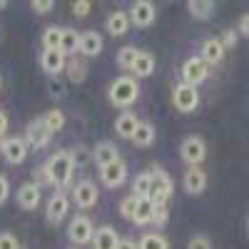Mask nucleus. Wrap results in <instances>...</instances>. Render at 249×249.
Masks as SVG:
<instances>
[{
	"label": "nucleus",
	"mask_w": 249,
	"mask_h": 249,
	"mask_svg": "<svg viewBox=\"0 0 249 249\" xmlns=\"http://www.w3.org/2000/svg\"><path fill=\"white\" fill-rule=\"evenodd\" d=\"M45 179L55 187H68L72 182V172H75V162L72 155L68 150H57L48 162H45Z\"/></svg>",
	"instance_id": "1"
},
{
	"label": "nucleus",
	"mask_w": 249,
	"mask_h": 249,
	"mask_svg": "<svg viewBox=\"0 0 249 249\" xmlns=\"http://www.w3.org/2000/svg\"><path fill=\"white\" fill-rule=\"evenodd\" d=\"M107 97H110V102H112L115 107L127 110L130 105H135L137 97H140V85H137V80L130 77V75H120L117 80H112Z\"/></svg>",
	"instance_id": "2"
},
{
	"label": "nucleus",
	"mask_w": 249,
	"mask_h": 249,
	"mask_svg": "<svg viewBox=\"0 0 249 249\" xmlns=\"http://www.w3.org/2000/svg\"><path fill=\"white\" fill-rule=\"evenodd\" d=\"M150 175H152V195H150L152 204H167L170 197H172V192H175L172 177L164 172L162 167H157V164L150 170Z\"/></svg>",
	"instance_id": "3"
},
{
	"label": "nucleus",
	"mask_w": 249,
	"mask_h": 249,
	"mask_svg": "<svg viewBox=\"0 0 249 249\" xmlns=\"http://www.w3.org/2000/svg\"><path fill=\"white\" fill-rule=\"evenodd\" d=\"M179 157L190 164V167H199L202 160L207 157V144H204V140L197 137V135L184 137L182 144H179Z\"/></svg>",
	"instance_id": "4"
},
{
	"label": "nucleus",
	"mask_w": 249,
	"mask_h": 249,
	"mask_svg": "<svg viewBox=\"0 0 249 249\" xmlns=\"http://www.w3.org/2000/svg\"><path fill=\"white\" fill-rule=\"evenodd\" d=\"M172 105L177 107V112H195L197 105H199V92L197 88L192 85H184V82H179V85H175L172 90Z\"/></svg>",
	"instance_id": "5"
},
{
	"label": "nucleus",
	"mask_w": 249,
	"mask_h": 249,
	"mask_svg": "<svg viewBox=\"0 0 249 249\" xmlns=\"http://www.w3.org/2000/svg\"><path fill=\"white\" fill-rule=\"evenodd\" d=\"M207 77H210V65L199 57H190V60H184V65H182V82L184 85H199V82H204Z\"/></svg>",
	"instance_id": "6"
},
{
	"label": "nucleus",
	"mask_w": 249,
	"mask_h": 249,
	"mask_svg": "<svg viewBox=\"0 0 249 249\" xmlns=\"http://www.w3.org/2000/svg\"><path fill=\"white\" fill-rule=\"evenodd\" d=\"M68 237H70L72 244H88V242H92V237H95V224H92V219L85 217V214L72 217V222H70V227H68Z\"/></svg>",
	"instance_id": "7"
},
{
	"label": "nucleus",
	"mask_w": 249,
	"mask_h": 249,
	"mask_svg": "<svg viewBox=\"0 0 249 249\" xmlns=\"http://www.w3.org/2000/svg\"><path fill=\"white\" fill-rule=\"evenodd\" d=\"M0 155L8 164H23L28 157V144L23 137H8L0 140Z\"/></svg>",
	"instance_id": "8"
},
{
	"label": "nucleus",
	"mask_w": 249,
	"mask_h": 249,
	"mask_svg": "<svg viewBox=\"0 0 249 249\" xmlns=\"http://www.w3.org/2000/svg\"><path fill=\"white\" fill-rule=\"evenodd\" d=\"M72 199L75 204L80 207V210H90V207L97 204L100 199V190H97V184L92 179H82L75 184V190H72Z\"/></svg>",
	"instance_id": "9"
},
{
	"label": "nucleus",
	"mask_w": 249,
	"mask_h": 249,
	"mask_svg": "<svg viewBox=\"0 0 249 249\" xmlns=\"http://www.w3.org/2000/svg\"><path fill=\"white\" fill-rule=\"evenodd\" d=\"M100 179H102L105 187H110V190L122 187L124 179H127V164L122 162V157L110 162V164H105V167H100Z\"/></svg>",
	"instance_id": "10"
},
{
	"label": "nucleus",
	"mask_w": 249,
	"mask_h": 249,
	"mask_svg": "<svg viewBox=\"0 0 249 249\" xmlns=\"http://www.w3.org/2000/svg\"><path fill=\"white\" fill-rule=\"evenodd\" d=\"M50 137H53V132L45 127V122H43V117L40 120H33L30 124H28V130H25V144L28 147H33V150H43L45 144L50 142Z\"/></svg>",
	"instance_id": "11"
},
{
	"label": "nucleus",
	"mask_w": 249,
	"mask_h": 249,
	"mask_svg": "<svg viewBox=\"0 0 249 249\" xmlns=\"http://www.w3.org/2000/svg\"><path fill=\"white\" fill-rule=\"evenodd\" d=\"M157 18V10H155V3L150 0H137L130 10V23L137 25V28H150Z\"/></svg>",
	"instance_id": "12"
},
{
	"label": "nucleus",
	"mask_w": 249,
	"mask_h": 249,
	"mask_svg": "<svg viewBox=\"0 0 249 249\" xmlns=\"http://www.w3.org/2000/svg\"><path fill=\"white\" fill-rule=\"evenodd\" d=\"M15 199H18V204H20V210H28V212L37 210L40 199H43L40 184H37V182H25V184H20V190H18Z\"/></svg>",
	"instance_id": "13"
},
{
	"label": "nucleus",
	"mask_w": 249,
	"mask_h": 249,
	"mask_svg": "<svg viewBox=\"0 0 249 249\" xmlns=\"http://www.w3.org/2000/svg\"><path fill=\"white\" fill-rule=\"evenodd\" d=\"M68 210H70V199L62 195V192H55L50 199H48V207H45V217L50 224H60L62 219L68 217Z\"/></svg>",
	"instance_id": "14"
},
{
	"label": "nucleus",
	"mask_w": 249,
	"mask_h": 249,
	"mask_svg": "<svg viewBox=\"0 0 249 249\" xmlns=\"http://www.w3.org/2000/svg\"><path fill=\"white\" fill-rule=\"evenodd\" d=\"M182 184H184L187 195H202L207 190V172L202 167H187V172L182 177Z\"/></svg>",
	"instance_id": "15"
},
{
	"label": "nucleus",
	"mask_w": 249,
	"mask_h": 249,
	"mask_svg": "<svg viewBox=\"0 0 249 249\" xmlns=\"http://www.w3.org/2000/svg\"><path fill=\"white\" fill-rule=\"evenodd\" d=\"M40 65H43V70L48 75H60V72H65V68H68V57L62 55L60 50H43V55H40Z\"/></svg>",
	"instance_id": "16"
},
{
	"label": "nucleus",
	"mask_w": 249,
	"mask_h": 249,
	"mask_svg": "<svg viewBox=\"0 0 249 249\" xmlns=\"http://www.w3.org/2000/svg\"><path fill=\"white\" fill-rule=\"evenodd\" d=\"M207 65H217V62L224 60V45L219 37H207L202 43V55H199Z\"/></svg>",
	"instance_id": "17"
},
{
	"label": "nucleus",
	"mask_w": 249,
	"mask_h": 249,
	"mask_svg": "<svg viewBox=\"0 0 249 249\" xmlns=\"http://www.w3.org/2000/svg\"><path fill=\"white\" fill-rule=\"evenodd\" d=\"M105 28H107V33H110L112 37H122L124 33L130 30V15L124 13V10H115V13H110L107 20H105Z\"/></svg>",
	"instance_id": "18"
},
{
	"label": "nucleus",
	"mask_w": 249,
	"mask_h": 249,
	"mask_svg": "<svg viewBox=\"0 0 249 249\" xmlns=\"http://www.w3.org/2000/svg\"><path fill=\"white\" fill-rule=\"evenodd\" d=\"M137 124H140L137 115L127 110V112H122V115L115 120V132H117L122 140H132L135 132H137Z\"/></svg>",
	"instance_id": "19"
},
{
	"label": "nucleus",
	"mask_w": 249,
	"mask_h": 249,
	"mask_svg": "<svg viewBox=\"0 0 249 249\" xmlns=\"http://www.w3.org/2000/svg\"><path fill=\"white\" fill-rule=\"evenodd\" d=\"M80 53L85 57H95L102 53V35L95 33V30H88V33H80Z\"/></svg>",
	"instance_id": "20"
},
{
	"label": "nucleus",
	"mask_w": 249,
	"mask_h": 249,
	"mask_svg": "<svg viewBox=\"0 0 249 249\" xmlns=\"http://www.w3.org/2000/svg\"><path fill=\"white\" fill-rule=\"evenodd\" d=\"M92 160H95V164L105 167V164H110V162L120 160V152H117V147H115L112 142L102 140V142H97V144H95V150H92Z\"/></svg>",
	"instance_id": "21"
},
{
	"label": "nucleus",
	"mask_w": 249,
	"mask_h": 249,
	"mask_svg": "<svg viewBox=\"0 0 249 249\" xmlns=\"http://www.w3.org/2000/svg\"><path fill=\"white\" fill-rule=\"evenodd\" d=\"M117 244H120V237L112 227L105 224V227H100V230H95L92 249H117Z\"/></svg>",
	"instance_id": "22"
},
{
	"label": "nucleus",
	"mask_w": 249,
	"mask_h": 249,
	"mask_svg": "<svg viewBox=\"0 0 249 249\" xmlns=\"http://www.w3.org/2000/svg\"><path fill=\"white\" fill-rule=\"evenodd\" d=\"M60 53L65 55V57H75L80 53V33L68 28V30H62V40H60Z\"/></svg>",
	"instance_id": "23"
},
{
	"label": "nucleus",
	"mask_w": 249,
	"mask_h": 249,
	"mask_svg": "<svg viewBox=\"0 0 249 249\" xmlns=\"http://www.w3.org/2000/svg\"><path fill=\"white\" fill-rule=\"evenodd\" d=\"M152 72H155V55L140 50V55H137V60H135V65H132L135 80H137V77H150Z\"/></svg>",
	"instance_id": "24"
},
{
	"label": "nucleus",
	"mask_w": 249,
	"mask_h": 249,
	"mask_svg": "<svg viewBox=\"0 0 249 249\" xmlns=\"http://www.w3.org/2000/svg\"><path fill=\"white\" fill-rule=\"evenodd\" d=\"M155 137H157V132H155V124H152V122H142V120H140V124H137V132H135L132 142L137 144V147H150V144L155 142Z\"/></svg>",
	"instance_id": "25"
},
{
	"label": "nucleus",
	"mask_w": 249,
	"mask_h": 249,
	"mask_svg": "<svg viewBox=\"0 0 249 249\" xmlns=\"http://www.w3.org/2000/svg\"><path fill=\"white\" fill-rule=\"evenodd\" d=\"M132 195L137 199H150L152 195V175L150 172H140L132 182Z\"/></svg>",
	"instance_id": "26"
},
{
	"label": "nucleus",
	"mask_w": 249,
	"mask_h": 249,
	"mask_svg": "<svg viewBox=\"0 0 249 249\" xmlns=\"http://www.w3.org/2000/svg\"><path fill=\"white\" fill-rule=\"evenodd\" d=\"M152 214H155V204H152V199H137L132 222H135L137 227H144V224H150V222H152Z\"/></svg>",
	"instance_id": "27"
},
{
	"label": "nucleus",
	"mask_w": 249,
	"mask_h": 249,
	"mask_svg": "<svg viewBox=\"0 0 249 249\" xmlns=\"http://www.w3.org/2000/svg\"><path fill=\"white\" fill-rule=\"evenodd\" d=\"M187 10H190V15L197 18V20H210L212 13H214V3L212 0H190Z\"/></svg>",
	"instance_id": "28"
},
{
	"label": "nucleus",
	"mask_w": 249,
	"mask_h": 249,
	"mask_svg": "<svg viewBox=\"0 0 249 249\" xmlns=\"http://www.w3.org/2000/svg\"><path fill=\"white\" fill-rule=\"evenodd\" d=\"M137 247H140V249H170V242L164 239L160 232H147V234L140 237Z\"/></svg>",
	"instance_id": "29"
},
{
	"label": "nucleus",
	"mask_w": 249,
	"mask_h": 249,
	"mask_svg": "<svg viewBox=\"0 0 249 249\" xmlns=\"http://www.w3.org/2000/svg\"><path fill=\"white\" fill-rule=\"evenodd\" d=\"M65 70H68L70 82H82V80H85V75H88V65H85V60H80V57H70Z\"/></svg>",
	"instance_id": "30"
},
{
	"label": "nucleus",
	"mask_w": 249,
	"mask_h": 249,
	"mask_svg": "<svg viewBox=\"0 0 249 249\" xmlns=\"http://www.w3.org/2000/svg\"><path fill=\"white\" fill-rule=\"evenodd\" d=\"M43 122H45V127L55 135V132H60L62 127H65V112L55 107V110H50V112L43 115Z\"/></svg>",
	"instance_id": "31"
},
{
	"label": "nucleus",
	"mask_w": 249,
	"mask_h": 249,
	"mask_svg": "<svg viewBox=\"0 0 249 249\" xmlns=\"http://www.w3.org/2000/svg\"><path fill=\"white\" fill-rule=\"evenodd\" d=\"M60 40H62V28H45L43 30V48L45 50H60Z\"/></svg>",
	"instance_id": "32"
},
{
	"label": "nucleus",
	"mask_w": 249,
	"mask_h": 249,
	"mask_svg": "<svg viewBox=\"0 0 249 249\" xmlns=\"http://www.w3.org/2000/svg\"><path fill=\"white\" fill-rule=\"evenodd\" d=\"M137 55H140V50H137V48H132V45L122 48V50L117 53V65H120L122 70H132V65H135Z\"/></svg>",
	"instance_id": "33"
},
{
	"label": "nucleus",
	"mask_w": 249,
	"mask_h": 249,
	"mask_svg": "<svg viewBox=\"0 0 249 249\" xmlns=\"http://www.w3.org/2000/svg\"><path fill=\"white\" fill-rule=\"evenodd\" d=\"M135 207H137V197H135V195L124 197V199L120 202V214H122L124 219H130V222H132V217H135Z\"/></svg>",
	"instance_id": "34"
},
{
	"label": "nucleus",
	"mask_w": 249,
	"mask_h": 249,
	"mask_svg": "<svg viewBox=\"0 0 249 249\" xmlns=\"http://www.w3.org/2000/svg\"><path fill=\"white\" fill-rule=\"evenodd\" d=\"M0 249H23V244L13 232H0Z\"/></svg>",
	"instance_id": "35"
},
{
	"label": "nucleus",
	"mask_w": 249,
	"mask_h": 249,
	"mask_svg": "<svg viewBox=\"0 0 249 249\" xmlns=\"http://www.w3.org/2000/svg\"><path fill=\"white\" fill-rule=\"evenodd\" d=\"M167 217H170L167 204H155V214H152V222H155L157 227H164V224H167Z\"/></svg>",
	"instance_id": "36"
},
{
	"label": "nucleus",
	"mask_w": 249,
	"mask_h": 249,
	"mask_svg": "<svg viewBox=\"0 0 249 249\" xmlns=\"http://www.w3.org/2000/svg\"><path fill=\"white\" fill-rule=\"evenodd\" d=\"M90 8H92L90 0H75V3H72V15L75 18H88L90 15Z\"/></svg>",
	"instance_id": "37"
},
{
	"label": "nucleus",
	"mask_w": 249,
	"mask_h": 249,
	"mask_svg": "<svg viewBox=\"0 0 249 249\" xmlns=\"http://www.w3.org/2000/svg\"><path fill=\"white\" fill-rule=\"evenodd\" d=\"M187 249H212V242L207 234H195L190 239V244H187Z\"/></svg>",
	"instance_id": "38"
},
{
	"label": "nucleus",
	"mask_w": 249,
	"mask_h": 249,
	"mask_svg": "<svg viewBox=\"0 0 249 249\" xmlns=\"http://www.w3.org/2000/svg\"><path fill=\"white\" fill-rule=\"evenodd\" d=\"M30 8H33V13H37V15H45V13H50V10L55 8V3H53V0H33Z\"/></svg>",
	"instance_id": "39"
},
{
	"label": "nucleus",
	"mask_w": 249,
	"mask_h": 249,
	"mask_svg": "<svg viewBox=\"0 0 249 249\" xmlns=\"http://www.w3.org/2000/svg\"><path fill=\"white\" fill-rule=\"evenodd\" d=\"M8 197H10V182L5 175H0V207L8 202Z\"/></svg>",
	"instance_id": "40"
},
{
	"label": "nucleus",
	"mask_w": 249,
	"mask_h": 249,
	"mask_svg": "<svg viewBox=\"0 0 249 249\" xmlns=\"http://www.w3.org/2000/svg\"><path fill=\"white\" fill-rule=\"evenodd\" d=\"M219 40H222L224 50H227V48H234V45H237V33H234V30H224Z\"/></svg>",
	"instance_id": "41"
},
{
	"label": "nucleus",
	"mask_w": 249,
	"mask_h": 249,
	"mask_svg": "<svg viewBox=\"0 0 249 249\" xmlns=\"http://www.w3.org/2000/svg\"><path fill=\"white\" fill-rule=\"evenodd\" d=\"M70 155H72V162L77 164V167H82V164L88 162V152L82 150V147H77V150H75V152H70Z\"/></svg>",
	"instance_id": "42"
},
{
	"label": "nucleus",
	"mask_w": 249,
	"mask_h": 249,
	"mask_svg": "<svg viewBox=\"0 0 249 249\" xmlns=\"http://www.w3.org/2000/svg\"><path fill=\"white\" fill-rule=\"evenodd\" d=\"M237 28H239V33H242L244 37H249V13H244V15L239 18V25H237Z\"/></svg>",
	"instance_id": "43"
},
{
	"label": "nucleus",
	"mask_w": 249,
	"mask_h": 249,
	"mask_svg": "<svg viewBox=\"0 0 249 249\" xmlns=\"http://www.w3.org/2000/svg\"><path fill=\"white\" fill-rule=\"evenodd\" d=\"M8 115L3 112V110H0V140H5V132H8Z\"/></svg>",
	"instance_id": "44"
},
{
	"label": "nucleus",
	"mask_w": 249,
	"mask_h": 249,
	"mask_svg": "<svg viewBox=\"0 0 249 249\" xmlns=\"http://www.w3.org/2000/svg\"><path fill=\"white\" fill-rule=\"evenodd\" d=\"M117 249H140V247H137V242H135V239H130V237H127V239H120Z\"/></svg>",
	"instance_id": "45"
},
{
	"label": "nucleus",
	"mask_w": 249,
	"mask_h": 249,
	"mask_svg": "<svg viewBox=\"0 0 249 249\" xmlns=\"http://www.w3.org/2000/svg\"><path fill=\"white\" fill-rule=\"evenodd\" d=\"M5 5H8V3H5V0H0V10H3V8H5Z\"/></svg>",
	"instance_id": "46"
},
{
	"label": "nucleus",
	"mask_w": 249,
	"mask_h": 249,
	"mask_svg": "<svg viewBox=\"0 0 249 249\" xmlns=\"http://www.w3.org/2000/svg\"><path fill=\"white\" fill-rule=\"evenodd\" d=\"M0 90H3V77H0Z\"/></svg>",
	"instance_id": "47"
},
{
	"label": "nucleus",
	"mask_w": 249,
	"mask_h": 249,
	"mask_svg": "<svg viewBox=\"0 0 249 249\" xmlns=\"http://www.w3.org/2000/svg\"><path fill=\"white\" fill-rule=\"evenodd\" d=\"M247 230H249V219H247Z\"/></svg>",
	"instance_id": "48"
},
{
	"label": "nucleus",
	"mask_w": 249,
	"mask_h": 249,
	"mask_svg": "<svg viewBox=\"0 0 249 249\" xmlns=\"http://www.w3.org/2000/svg\"><path fill=\"white\" fill-rule=\"evenodd\" d=\"M23 249H25V247H23Z\"/></svg>",
	"instance_id": "49"
}]
</instances>
